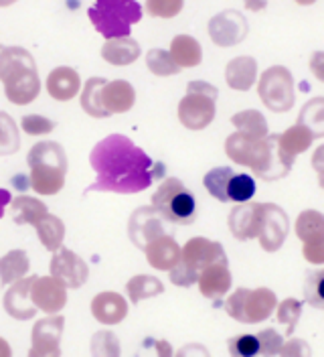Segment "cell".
Instances as JSON below:
<instances>
[{"label": "cell", "mask_w": 324, "mask_h": 357, "mask_svg": "<svg viewBox=\"0 0 324 357\" xmlns=\"http://www.w3.org/2000/svg\"><path fill=\"white\" fill-rule=\"evenodd\" d=\"M259 218H261V205L259 203H238V207H233L231 215H229V229L238 240H254L258 236Z\"/></svg>", "instance_id": "d6986e66"}, {"label": "cell", "mask_w": 324, "mask_h": 357, "mask_svg": "<svg viewBox=\"0 0 324 357\" xmlns=\"http://www.w3.org/2000/svg\"><path fill=\"white\" fill-rule=\"evenodd\" d=\"M35 227H37L39 240H41V244L45 245L47 252H55L59 245H63L65 223L59 218H55L51 213H45L43 218L35 223Z\"/></svg>", "instance_id": "f546056e"}, {"label": "cell", "mask_w": 324, "mask_h": 357, "mask_svg": "<svg viewBox=\"0 0 324 357\" xmlns=\"http://www.w3.org/2000/svg\"><path fill=\"white\" fill-rule=\"evenodd\" d=\"M201 294L205 298H213L215 305H219V298L227 294V290L231 289V272L227 262H215L211 266H207L196 280Z\"/></svg>", "instance_id": "ffe728a7"}, {"label": "cell", "mask_w": 324, "mask_h": 357, "mask_svg": "<svg viewBox=\"0 0 324 357\" xmlns=\"http://www.w3.org/2000/svg\"><path fill=\"white\" fill-rule=\"evenodd\" d=\"M296 234L302 242H308L312 238H318L324 236V220L323 215L314 209L310 211H304L302 215L298 218L296 222Z\"/></svg>", "instance_id": "ab89813d"}, {"label": "cell", "mask_w": 324, "mask_h": 357, "mask_svg": "<svg viewBox=\"0 0 324 357\" xmlns=\"http://www.w3.org/2000/svg\"><path fill=\"white\" fill-rule=\"evenodd\" d=\"M10 218L13 222L19 223V225H24V223H35L39 222L43 218L47 211V205H45L41 199H35V197H26V195H21L17 199H10Z\"/></svg>", "instance_id": "83f0119b"}, {"label": "cell", "mask_w": 324, "mask_h": 357, "mask_svg": "<svg viewBox=\"0 0 324 357\" xmlns=\"http://www.w3.org/2000/svg\"><path fill=\"white\" fill-rule=\"evenodd\" d=\"M51 276H55L65 289H79V287H84L87 282L89 268H87L86 260L79 258L75 252L59 245L53 252Z\"/></svg>", "instance_id": "7c38bea8"}, {"label": "cell", "mask_w": 324, "mask_h": 357, "mask_svg": "<svg viewBox=\"0 0 324 357\" xmlns=\"http://www.w3.org/2000/svg\"><path fill=\"white\" fill-rule=\"evenodd\" d=\"M102 347H108V356H118L120 354V345H118V337L109 331H100L93 335L91 339V354L98 356Z\"/></svg>", "instance_id": "7dc6e473"}, {"label": "cell", "mask_w": 324, "mask_h": 357, "mask_svg": "<svg viewBox=\"0 0 324 357\" xmlns=\"http://www.w3.org/2000/svg\"><path fill=\"white\" fill-rule=\"evenodd\" d=\"M258 93L265 108L272 112H288L294 104V79L281 66L265 69L259 77Z\"/></svg>", "instance_id": "9c48e42d"}, {"label": "cell", "mask_w": 324, "mask_h": 357, "mask_svg": "<svg viewBox=\"0 0 324 357\" xmlns=\"http://www.w3.org/2000/svg\"><path fill=\"white\" fill-rule=\"evenodd\" d=\"M207 31H209V37L211 41L219 47H233L239 45L249 33V24L247 19L239 13V10H223L215 15L209 24H207Z\"/></svg>", "instance_id": "8fae6325"}, {"label": "cell", "mask_w": 324, "mask_h": 357, "mask_svg": "<svg viewBox=\"0 0 324 357\" xmlns=\"http://www.w3.org/2000/svg\"><path fill=\"white\" fill-rule=\"evenodd\" d=\"M254 195H256V181H254V177L245 175V173H233L231 178H229V185H227L229 201L245 203V201H252Z\"/></svg>", "instance_id": "74e56055"}, {"label": "cell", "mask_w": 324, "mask_h": 357, "mask_svg": "<svg viewBox=\"0 0 324 357\" xmlns=\"http://www.w3.org/2000/svg\"><path fill=\"white\" fill-rule=\"evenodd\" d=\"M140 45L132 37H116V39H106L102 47V57L108 61L109 66L124 67L134 63L140 57Z\"/></svg>", "instance_id": "d4e9b609"}, {"label": "cell", "mask_w": 324, "mask_h": 357, "mask_svg": "<svg viewBox=\"0 0 324 357\" xmlns=\"http://www.w3.org/2000/svg\"><path fill=\"white\" fill-rule=\"evenodd\" d=\"M304 128H308L314 134V138H323L324 136V100L323 98H314L312 102H308L300 112L298 122Z\"/></svg>", "instance_id": "e575fe53"}, {"label": "cell", "mask_w": 324, "mask_h": 357, "mask_svg": "<svg viewBox=\"0 0 324 357\" xmlns=\"http://www.w3.org/2000/svg\"><path fill=\"white\" fill-rule=\"evenodd\" d=\"M304 258L312 264H323L324 260V236H318V238H312L308 242H304L302 250Z\"/></svg>", "instance_id": "c3c4849f"}, {"label": "cell", "mask_w": 324, "mask_h": 357, "mask_svg": "<svg viewBox=\"0 0 324 357\" xmlns=\"http://www.w3.org/2000/svg\"><path fill=\"white\" fill-rule=\"evenodd\" d=\"M219 89L207 82H189L187 96L178 104V120L189 130H203L215 118Z\"/></svg>", "instance_id": "52a82bcc"}, {"label": "cell", "mask_w": 324, "mask_h": 357, "mask_svg": "<svg viewBox=\"0 0 324 357\" xmlns=\"http://www.w3.org/2000/svg\"><path fill=\"white\" fill-rule=\"evenodd\" d=\"M292 165H294V156L288 155L281 149L280 136L268 134L265 136V155L254 173L261 181H280L281 177H286L290 173Z\"/></svg>", "instance_id": "5bb4252c"}, {"label": "cell", "mask_w": 324, "mask_h": 357, "mask_svg": "<svg viewBox=\"0 0 324 357\" xmlns=\"http://www.w3.org/2000/svg\"><path fill=\"white\" fill-rule=\"evenodd\" d=\"M102 102L108 114H124L128 112L134 102H136V91L126 79H114L106 82V86L102 89Z\"/></svg>", "instance_id": "cb8c5ba5"}, {"label": "cell", "mask_w": 324, "mask_h": 357, "mask_svg": "<svg viewBox=\"0 0 324 357\" xmlns=\"http://www.w3.org/2000/svg\"><path fill=\"white\" fill-rule=\"evenodd\" d=\"M146 66L151 69L154 75L158 77H169V75H176L180 71V67L176 66L171 57L169 51L164 49H151L146 53Z\"/></svg>", "instance_id": "f35d334b"}, {"label": "cell", "mask_w": 324, "mask_h": 357, "mask_svg": "<svg viewBox=\"0 0 324 357\" xmlns=\"http://www.w3.org/2000/svg\"><path fill=\"white\" fill-rule=\"evenodd\" d=\"M31 298H33L37 311L53 314L65 307L67 292L55 276H35L33 287H31Z\"/></svg>", "instance_id": "e0dca14e"}, {"label": "cell", "mask_w": 324, "mask_h": 357, "mask_svg": "<svg viewBox=\"0 0 324 357\" xmlns=\"http://www.w3.org/2000/svg\"><path fill=\"white\" fill-rule=\"evenodd\" d=\"M19 146H21V136L15 120L6 112H0V156L15 155Z\"/></svg>", "instance_id": "8d00e7d4"}, {"label": "cell", "mask_w": 324, "mask_h": 357, "mask_svg": "<svg viewBox=\"0 0 324 357\" xmlns=\"http://www.w3.org/2000/svg\"><path fill=\"white\" fill-rule=\"evenodd\" d=\"M274 311H276V319L286 327V335L292 337L296 325H298V319L302 314V303L296 301V298H286V301H281L280 305H278V309H274Z\"/></svg>", "instance_id": "60d3db41"}, {"label": "cell", "mask_w": 324, "mask_h": 357, "mask_svg": "<svg viewBox=\"0 0 324 357\" xmlns=\"http://www.w3.org/2000/svg\"><path fill=\"white\" fill-rule=\"evenodd\" d=\"M29 272V256L24 250H13L0 258V282L13 284Z\"/></svg>", "instance_id": "4dcf8cb0"}, {"label": "cell", "mask_w": 324, "mask_h": 357, "mask_svg": "<svg viewBox=\"0 0 324 357\" xmlns=\"http://www.w3.org/2000/svg\"><path fill=\"white\" fill-rule=\"evenodd\" d=\"M288 229H290V222L284 209L274 203H261V218H259L258 236H256L261 248L265 252L280 250L288 236Z\"/></svg>", "instance_id": "30bf717a"}, {"label": "cell", "mask_w": 324, "mask_h": 357, "mask_svg": "<svg viewBox=\"0 0 324 357\" xmlns=\"http://www.w3.org/2000/svg\"><path fill=\"white\" fill-rule=\"evenodd\" d=\"M89 162L95 171V181L87 187L86 193H140L148 189L154 181L164 178L167 171L164 162L152 160L142 149H138L122 134H111L100 140L89 155Z\"/></svg>", "instance_id": "6da1fadb"}, {"label": "cell", "mask_w": 324, "mask_h": 357, "mask_svg": "<svg viewBox=\"0 0 324 357\" xmlns=\"http://www.w3.org/2000/svg\"><path fill=\"white\" fill-rule=\"evenodd\" d=\"M278 136H280L281 149H284L288 155L294 156V158L300 155V153H304V151H308V146H310L312 140H314V134L310 132L308 128L300 126V124L288 128L286 132L278 134Z\"/></svg>", "instance_id": "836d02e7"}, {"label": "cell", "mask_w": 324, "mask_h": 357, "mask_svg": "<svg viewBox=\"0 0 324 357\" xmlns=\"http://www.w3.org/2000/svg\"><path fill=\"white\" fill-rule=\"evenodd\" d=\"M278 301L276 294L270 289H238L225 303V311L231 319L245 325H256L265 321Z\"/></svg>", "instance_id": "ba28073f"}, {"label": "cell", "mask_w": 324, "mask_h": 357, "mask_svg": "<svg viewBox=\"0 0 324 357\" xmlns=\"http://www.w3.org/2000/svg\"><path fill=\"white\" fill-rule=\"evenodd\" d=\"M0 82L8 102L26 106L37 100L41 79L33 55L24 47H4L0 53Z\"/></svg>", "instance_id": "7a4b0ae2"}, {"label": "cell", "mask_w": 324, "mask_h": 357, "mask_svg": "<svg viewBox=\"0 0 324 357\" xmlns=\"http://www.w3.org/2000/svg\"><path fill=\"white\" fill-rule=\"evenodd\" d=\"M152 207L164 222L189 225L196 220V199L191 189L176 177L162 178L152 195Z\"/></svg>", "instance_id": "8992f818"}, {"label": "cell", "mask_w": 324, "mask_h": 357, "mask_svg": "<svg viewBox=\"0 0 324 357\" xmlns=\"http://www.w3.org/2000/svg\"><path fill=\"white\" fill-rule=\"evenodd\" d=\"M91 314L102 325H118L128 314V303L118 292H100L91 301Z\"/></svg>", "instance_id": "7402d4cb"}, {"label": "cell", "mask_w": 324, "mask_h": 357, "mask_svg": "<svg viewBox=\"0 0 324 357\" xmlns=\"http://www.w3.org/2000/svg\"><path fill=\"white\" fill-rule=\"evenodd\" d=\"M2 49H4V47H2V45H0V53H2Z\"/></svg>", "instance_id": "6f0895ef"}, {"label": "cell", "mask_w": 324, "mask_h": 357, "mask_svg": "<svg viewBox=\"0 0 324 357\" xmlns=\"http://www.w3.org/2000/svg\"><path fill=\"white\" fill-rule=\"evenodd\" d=\"M87 17L104 39L128 37L132 26L142 21V6L136 0H93Z\"/></svg>", "instance_id": "5b68a950"}, {"label": "cell", "mask_w": 324, "mask_h": 357, "mask_svg": "<svg viewBox=\"0 0 324 357\" xmlns=\"http://www.w3.org/2000/svg\"><path fill=\"white\" fill-rule=\"evenodd\" d=\"M243 6L252 13H259L268 6V0H243Z\"/></svg>", "instance_id": "f907efd6"}, {"label": "cell", "mask_w": 324, "mask_h": 357, "mask_svg": "<svg viewBox=\"0 0 324 357\" xmlns=\"http://www.w3.org/2000/svg\"><path fill=\"white\" fill-rule=\"evenodd\" d=\"M258 337V343H259V351L261 356H278L280 354V347H281V337L274 329H265V331H261V333L256 335Z\"/></svg>", "instance_id": "bcb514c9"}, {"label": "cell", "mask_w": 324, "mask_h": 357, "mask_svg": "<svg viewBox=\"0 0 324 357\" xmlns=\"http://www.w3.org/2000/svg\"><path fill=\"white\" fill-rule=\"evenodd\" d=\"M33 278H19L17 282H13V287L8 289L4 296V311L8 312L13 319L19 321H29L33 319V314L37 312V307L31 298V287H33Z\"/></svg>", "instance_id": "ac0fdd59"}, {"label": "cell", "mask_w": 324, "mask_h": 357, "mask_svg": "<svg viewBox=\"0 0 324 357\" xmlns=\"http://www.w3.org/2000/svg\"><path fill=\"white\" fill-rule=\"evenodd\" d=\"M236 171L231 167H219V169H211L205 177H203V185L207 189V193L211 197H215L221 203H227V185H229V178Z\"/></svg>", "instance_id": "d590c367"}, {"label": "cell", "mask_w": 324, "mask_h": 357, "mask_svg": "<svg viewBox=\"0 0 324 357\" xmlns=\"http://www.w3.org/2000/svg\"><path fill=\"white\" fill-rule=\"evenodd\" d=\"M225 153L233 162L252 167L256 171L265 155V138H254L241 132L231 134L225 140Z\"/></svg>", "instance_id": "2e32d148"}, {"label": "cell", "mask_w": 324, "mask_h": 357, "mask_svg": "<svg viewBox=\"0 0 324 357\" xmlns=\"http://www.w3.org/2000/svg\"><path fill=\"white\" fill-rule=\"evenodd\" d=\"M215 262H227V254L219 242H211L207 238H193L185 248H180V258L169 272L174 287H193L199 280V274Z\"/></svg>", "instance_id": "277c9868"}, {"label": "cell", "mask_w": 324, "mask_h": 357, "mask_svg": "<svg viewBox=\"0 0 324 357\" xmlns=\"http://www.w3.org/2000/svg\"><path fill=\"white\" fill-rule=\"evenodd\" d=\"M185 6V0H146V13L156 19H174Z\"/></svg>", "instance_id": "ee69618b"}, {"label": "cell", "mask_w": 324, "mask_h": 357, "mask_svg": "<svg viewBox=\"0 0 324 357\" xmlns=\"http://www.w3.org/2000/svg\"><path fill=\"white\" fill-rule=\"evenodd\" d=\"M296 4H300V6H310V4H314L316 0H294Z\"/></svg>", "instance_id": "11a10c76"}, {"label": "cell", "mask_w": 324, "mask_h": 357, "mask_svg": "<svg viewBox=\"0 0 324 357\" xmlns=\"http://www.w3.org/2000/svg\"><path fill=\"white\" fill-rule=\"evenodd\" d=\"M146 260L156 270H171L180 258V245L174 242L173 236H158L144 248Z\"/></svg>", "instance_id": "603a6c76"}, {"label": "cell", "mask_w": 324, "mask_h": 357, "mask_svg": "<svg viewBox=\"0 0 324 357\" xmlns=\"http://www.w3.org/2000/svg\"><path fill=\"white\" fill-rule=\"evenodd\" d=\"M231 124L238 128V132L254 136V138H265L268 136V122L258 110L238 112L231 118Z\"/></svg>", "instance_id": "d6a6232c"}, {"label": "cell", "mask_w": 324, "mask_h": 357, "mask_svg": "<svg viewBox=\"0 0 324 357\" xmlns=\"http://www.w3.org/2000/svg\"><path fill=\"white\" fill-rule=\"evenodd\" d=\"M82 89L79 73L73 67H55L47 75V93L57 102H69L73 100Z\"/></svg>", "instance_id": "44dd1931"}, {"label": "cell", "mask_w": 324, "mask_h": 357, "mask_svg": "<svg viewBox=\"0 0 324 357\" xmlns=\"http://www.w3.org/2000/svg\"><path fill=\"white\" fill-rule=\"evenodd\" d=\"M21 128L31 136H41V134L51 132L55 128V122L41 114H26L21 120Z\"/></svg>", "instance_id": "f6af8a7d"}, {"label": "cell", "mask_w": 324, "mask_h": 357, "mask_svg": "<svg viewBox=\"0 0 324 357\" xmlns=\"http://www.w3.org/2000/svg\"><path fill=\"white\" fill-rule=\"evenodd\" d=\"M227 86L238 91H247L258 79V63L254 57H236L225 67Z\"/></svg>", "instance_id": "484cf974"}, {"label": "cell", "mask_w": 324, "mask_h": 357, "mask_svg": "<svg viewBox=\"0 0 324 357\" xmlns=\"http://www.w3.org/2000/svg\"><path fill=\"white\" fill-rule=\"evenodd\" d=\"M171 57L176 66L180 69H187V67H196L203 61V49L201 43L189 37V35H176L171 43Z\"/></svg>", "instance_id": "4316f807"}, {"label": "cell", "mask_w": 324, "mask_h": 357, "mask_svg": "<svg viewBox=\"0 0 324 357\" xmlns=\"http://www.w3.org/2000/svg\"><path fill=\"white\" fill-rule=\"evenodd\" d=\"M164 220L160 218V213L152 207H138L132 215H130L128 222V236L132 240V244L140 250H144L146 245L151 244L154 238L162 236L164 234Z\"/></svg>", "instance_id": "4fadbf2b"}, {"label": "cell", "mask_w": 324, "mask_h": 357, "mask_svg": "<svg viewBox=\"0 0 324 357\" xmlns=\"http://www.w3.org/2000/svg\"><path fill=\"white\" fill-rule=\"evenodd\" d=\"M0 354H2V356H8V354H10V349L6 347V341H4V339H0Z\"/></svg>", "instance_id": "db71d44e"}, {"label": "cell", "mask_w": 324, "mask_h": 357, "mask_svg": "<svg viewBox=\"0 0 324 357\" xmlns=\"http://www.w3.org/2000/svg\"><path fill=\"white\" fill-rule=\"evenodd\" d=\"M13 187H15V189H19V191L29 189V187H31V185H29V177H24V175H17V177H13Z\"/></svg>", "instance_id": "816d5d0a"}, {"label": "cell", "mask_w": 324, "mask_h": 357, "mask_svg": "<svg viewBox=\"0 0 324 357\" xmlns=\"http://www.w3.org/2000/svg\"><path fill=\"white\" fill-rule=\"evenodd\" d=\"M63 317L55 314V317H47L37 321L31 339H33V347L29 351V356H59V339L63 333Z\"/></svg>", "instance_id": "9a60e30c"}, {"label": "cell", "mask_w": 324, "mask_h": 357, "mask_svg": "<svg viewBox=\"0 0 324 357\" xmlns=\"http://www.w3.org/2000/svg\"><path fill=\"white\" fill-rule=\"evenodd\" d=\"M26 165L31 169L29 185L39 195H55L63 189L67 155L59 142H37L26 155Z\"/></svg>", "instance_id": "3957f363"}, {"label": "cell", "mask_w": 324, "mask_h": 357, "mask_svg": "<svg viewBox=\"0 0 324 357\" xmlns=\"http://www.w3.org/2000/svg\"><path fill=\"white\" fill-rule=\"evenodd\" d=\"M126 292L130 296L132 305H138L144 298H152L164 292V287L158 278H154L151 274H138L134 278H130V282L126 284Z\"/></svg>", "instance_id": "1f68e13d"}, {"label": "cell", "mask_w": 324, "mask_h": 357, "mask_svg": "<svg viewBox=\"0 0 324 357\" xmlns=\"http://www.w3.org/2000/svg\"><path fill=\"white\" fill-rule=\"evenodd\" d=\"M310 349L306 347L302 339H290L288 343H281L278 356H308Z\"/></svg>", "instance_id": "681fc988"}, {"label": "cell", "mask_w": 324, "mask_h": 357, "mask_svg": "<svg viewBox=\"0 0 324 357\" xmlns=\"http://www.w3.org/2000/svg\"><path fill=\"white\" fill-rule=\"evenodd\" d=\"M10 191H6V189H0V220H2V215H4V207L10 203Z\"/></svg>", "instance_id": "f5cc1de1"}, {"label": "cell", "mask_w": 324, "mask_h": 357, "mask_svg": "<svg viewBox=\"0 0 324 357\" xmlns=\"http://www.w3.org/2000/svg\"><path fill=\"white\" fill-rule=\"evenodd\" d=\"M323 282V270H316V272L308 274V276H306V282H304V298H306L308 305H312V307H316V309H323L324 307Z\"/></svg>", "instance_id": "b9f144b4"}, {"label": "cell", "mask_w": 324, "mask_h": 357, "mask_svg": "<svg viewBox=\"0 0 324 357\" xmlns=\"http://www.w3.org/2000/svg\"><path fill=\"white\" fill-rule=\"evenodd\" d=\"M106 77H89L86 82V86L82 89V108L87 112L91 118H108V110L104 108V102H102V89L106 86Z\"/></svg>", "instance_id": "f1b7e54d"}, {"label": "cell", "mask_w": 324, "mask_h": 357, "mask_svg": "<svg viewBox=\"0 0 324 357\" xmlns=\"http://www.w3.org/2000/svg\"><path fill=\"white\" fill-rule=\"evenodd\" d=\"M227 349L229 354L236 357H254L258 356L259 343L256 335H236L227 341Z\"/></svg>", "instance_id": "7bdbcfd3"}, {"label": "cell", "mask_w": 324, "mask_h": 357, "mask_svg": "<svg viewBox=\"0 0 324 357\" xmlns=\"http://www.w3.org/2000/svg\"><path fill=\"white\" fill-rule=\"evenodd\" d=\"M17 0H0V8H6V6H10V4H15Z\"/></svg>", "instance_id": "9f6ffc18"}]
</instances>
